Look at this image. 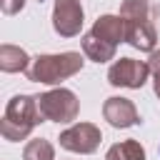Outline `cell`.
Masks as SVG:
<instances>
[{
    "label": "cell",
    "instance_id": "5",
    "mask_svg": "<svg viewBox=\"0 0 160 160\" xmlns=\"http://www.w3.org/2000/svg\"><path fill=\"white\" fill-rule=\"evenodd\" d=\"M60 145L72 152H92L100 145V130L90 122H78L60 132Z\"/></svg>",
    "mask_w": 160,
    "mask_h": 160
},
{
    "label": "cell",
    "instance_id": "12",
    "mask_svg": "<svg viewBox=\"0 0 160 160\" xmlns=\"http://www.w3.org/2000/svg\"><path fill=\"white\" fill-rule=\"evenodd\" d=\"M105 160H145V150L138 140H122L108 150Z\"/></svg>",
    "mask_w": 160,
    "mask_h": 160
},
{
    "label": "cell",
    "instance_id": "16",
    "mask_svg": "<svg viewBox=\"0 0 160 160\" xmlns=\"http://www.w3.org/2000/svg\"><path fill=\"white\" fill-rule=\"evenodd\" d=\"M148 65H150V70H152L155 75H160V50H155V52L150 55V62H148Z\"/></svg>",
    "mask_w": 160,
    "mask_h": 160
},
{
    "label": "cell",
    "instance_id": "1",
    "mask_svg": "<svg viewBox=\"0 0 160 160\" xmlns=\"http://www.w3.org/2000/svg\"><path fill=\"white\" fill-rule=\"evenodd\" d=\"M40 110H38V98H28V95H15L8 108H5V118H2V135L8 140H22L30 135V130L40 122Z\"/></svg>",
    "mask_w": 160,
    "mask_h": 160
},
{
    "label": "cell",
    "instance_id": "15",
    "mask_svg": "<svg viewBox=\"0 0 160 160\" xmlns=\"http://www.w3.org/2000/svg\"><path fill=\"white\" fill-rule=\"evenodd\" d=\"M25 0H2V12L5 15H15L18 10H22Z\"/></svg>",
    "mask_w": 160,
    "mask_h": 160
},
{
    "label": "cell",
    "instance_id": "4",
    "mask_svg": "<svg viewBox=\"0 0 160 160\" xmlns=\"http://www.w3.org/2000/svg\"><path fill=\"white\" fill-rule=\"evenodd\" d=\"M148 72H150L148 62H140L132 58H120L108 70V80L112 85H120V88H142L148 80Z\"/></svg>",
    "mask_w": 160,
    "mask_h": 160
},
{
    "label": "cell",
    "instance_id": "7",
    "mask_svg": "<svg viewBox=\"0 0 160 160\" xmlns=\"http://www.w3.org/2000/svg\"><path fill=\"white\" fill-rule=\"evenodd\" d=\"M102 115L112 128H130V125H135L140 120L135 105L128 98H108L105 108H102Z\"/></svg>",
    "mask_w": 160,
    "mask_h": 160
},
{
    "label": "cell",
    "instance_id": "9",
    "mask_svg": "<svg viewBox=\"0 0 160 160\" xmlns=\"http://www.w3.org/2000/svg\"><path fill=\"white\" fill-rule=\"evenodd\" d=\"M125 40L138 50H152L155 48V28L150 25V20L130 22V25H125Z\"/></svg>",
    "mask_w": 160,
    "mask_h": 160
},
{
    "label": "cell",
    "instance_id": "10",
    "mask_svg": "<svg viewBox=\"0 0 160 160\" xmlns=\"http://www.w3.org/2000/svg\"><path fill=\"white\" fill-rule=\"evenodd\" d=\"M82 50H85V55H88L90 60H95V62H108V60H112V55H115V45L95 38L92 32H88V35L82 38Z\"/></svg>",
    "mask_w": 160,
    "mask_h": 160
},
{
    "label": "cell",
    "instance_id": "6",
    "mask_svg": "<svg viewBox=\"0 0 160 160\" xmlns=\"http://www.w3.org/2000/svg\"><path fill=\"white\" fill-rule=\"evenodd\" d=\"M52 25L60 35L72 38L82 28V8L78 0H55V12H52Z\"/></svg>",
    "mask_w": 160,
    "mask_h": 160
},
{
    "label": "cell",
    "instance_id": "11",
    "mask_svg": "<svg viewBox=\"0 0 160 160\" xmlns=\"http://www.w3.org/2000/svg\"><path fill=\"white\" fill-rule=\"evenodd\" d=\"M0 68L5 72H18V70H28V55L25 50L15 48V45H2L0 48Z\"/></svg>",
    "mask_w": 160,
    "mask_h": 160
},
{
    "label": "cell",
    "instance_id": "13",
    "mask_svg": "<svg viewBox=\"0 0 160 160\" xmlns=\"http://www.w3.org/2000/svg\"><path fill=\"white\" fill-rule=\"evenodd\" d=\"M148 15H150L148 0H125L122 8H120V18H122L125 25H130V22H145V20H150Z\"/></svg>",
    "mask_w": 160,
    "mask_h": 160
},
{
    "label": "cell",
    "instance_id": "14",
    "mask_svg": "<svg viewBox=\"0 0 160 160\" xmlns=\"http://www.w3.org/2000/svg\"><path fill=\"white\" fill-rule=\"evenodd\" d=\"M52 158H55V150L48 140H30L22 152V160H52Z\"/></svg>",
    "mask_w": 160,
    "mask_h": 160
},
{
    "label": "cell",
    "instance_id": "17",
    "mask_svg": "<svg viewBox=\"0 0 160 160\" xmlns=\"http://www.w3.org/2000/svg\"><path fill=\"white\" fill-rule=\"evenodd\" d=\"M155 95L160 98V75H155Z\"/></svg>",
    "mask_w": 160,
    "mask_h": 160
},
{
    "label": "cell",
    "instance_id": "2",
    "mask_svg": "<svg viewBox=\"0 0 160 160\" xmlns=\"http://www.w3.org/2000/svg\"><path fill=\"white\" fill-rule=\"evenodd\" d=\"M82 68V55L80 52H62V55H42L35 58L32 65L28 68V78L35 82H60L70 75H75Z\"/></svg>",
    "mask_w": 160,
    "mask_h": 160
},
{
    "label": "cell",
    "instance_id": "8",
    "mask_svg": "<svg viewBox=\"0 0 160 160\" xmlns=\"http://www.w3.org/2000/svg\"><path fill=\"white\" fill-rule=\"evenodd\" d=\"M95 38H100V40H105V42H110V45H118L122 38H125V22H122V18H115V15H102V18H98V22L92 25V30H90Z\"/></svg>",
    "mask_w": 160,
    "mask_h": 160
},
{
    "label": "cell",
    "instance_id": "3",
    "mask_svg": "<svg viewBox=\"0 0 160 160\" xmlns=\"http://www.w3.org/2000/svg\"><path fill=\"white\" fill-rule=\"evenodd\" d=\"M38 110L42 120H55V122H70L78 115V100L70 90L58 88L38 98Z\"/></svg>",
    "mask_w": 160,
    "mask_h": 160
}]
</instances>
